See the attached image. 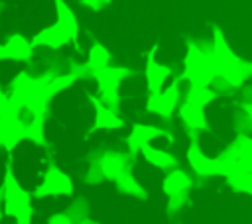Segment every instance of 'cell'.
I'll return each mask as SVG.
<instances>
[{"instance_id":"8992f818","label":"cell","mask_w":252,"mask_h":224,"mask_svg":"<svg viewBox=\"0 0 252 224\" xmlns=\"http://www.w3.org/2000/svg\"><path fill=\"white\" fill-rule=\"evenodd\" d=\"M144 155L150 163H154L156 167H161V169H167V167H173L175 165V159L165 153V151H158V149H152V147H146L144 149Z\"/></svg>"},{"instance_id":"277c9868","label":"cell","mask_w":252,"mask_h":224,"mask_svg":"<svg viewBox=\"0 0 252 224\" xmlns=\"http://www.w3.org/2000/svg\"><path fill=\"white\" fill-rule=\"evenodd\" d=\"M191 187V179L183 171H171L163 181V191L167 195H179L185 193Z\"/></svg>"},{"instance_id":"ba28073f","label":"cell","mask_w":252,"mask_h":224,"mask_svg":"<svg viewBox=\"0 0 252 224\" xmlns=\"http://www.w3.org/2000/svg\"><path fill=\"white\" fill-rule=\"evenodd\" d=\"M215 94L217 92L211 90V88H207V86H195L191 90V94H189V102H193L197 106H205L207 102H211L215 98Z\"/></svg>"},{"instance_id":"7c38bea8","label":"cell","mask_w":252,"mask_h":224,"mask_svg":"<svg viewBox=\"0 0 252 224\" xmlns=\"http://www.w3.org/2000/svg\"><path fill=\"white\" fill-rule=\"evenodd\" d=\"M240 75H242L244 83H246L248 79H252V61H242V65H240Z\"/></svg>"},{"instance_id":"4fadbf2b","label":"cell","mask_w":252,"mask_h":224,"mask_svg":"<svg viewBox=\"0 0 252 224\" xmlns=\"http://www.w3.org/2000/svg\"><path fill=\"white\" fill-rule=\"evenodd\" d=\"M49 224H71V218L67 214H53L49 218Z\"/></svg>"},{"instance_id":"3957f363","label":"cell","mask_w":252,"mask_h":224,"mask_svg":"<svg viewBox=\"0 0 252 224\" xmlns=\"http://www.w3.org/2000/svg\"><path fill=\"white\" fill-rule=\"evenodd\" d=\"M187 159H189V165L193 167L195 173L205 175V177H209V175H217V159H209L207 155H203L201 149H199L195 143L189 147V151H187Z\"/></svg>"},{"instance_id":"7a4b0ae2","label":"cell","mask_w":252,"mask_h":224,"mask_svg":"<svg viewBox=\"0 0 252 224\" xmlns=\"http://www.w3.org/2000/svg\"><path fill=\"white\" fill-rule=\"evenodd\" d=\"M28 195L18 187V183L8 175V179H6V210L10 212V214H20V212H24V210H28L30 208V204H28Z\"/></svg>"},{"instance_id":"5b68a950","label":"cell","mask_w":252,"mask_h":224,"mask_svg":"<svg viewBox=\"0 0 252 224\" xmlns=\"http://www.w3.org/2000/svg\"><path fill=\"white\" fill-rule=\"evenodd\" d=\"M181 116H183L185 124L191 126V128H207V124H205V114H203L201 106H197V104H193V102H187V104L181 108Z\"/></svg>"},{"instance_id":"8fae6325","label":"cell","mask_w":252,"mask_h":224,"mask_svg":"<svg viewBox=\"0 0 252 224\" xmlns=\"http://www.w3.org/2000/svg\"><path fill=\"white\" fill-rule=\"evenodd\" d=\"M185 202V193H179V195H171V200H169V212H175L177 208H181V204Z\"/></svg>"},{"instance_id":"6da1fadb","label":"cell","mask_w":252,"mask_h":224,"mask_svg":"<svg viewBox=\"0 0 252 224\" xmlns=\"http://www.w3.org/2000/svg\"><path fill=\"white\" fill-rule=\"evenodd\" d=\"M73 191V185L67 175L59 173L57 169H51L45 177V181L37 187L35 195L37 196H47V195H69Z\"/></svg>"},{"instance_id":"9c48e42d","label":"cell","mask_w":252,"mask_h":224,"mask_svg":"<svg viewBox=\"0 0 252 224\" xmlns=\"http://www.w3.org/2000/svg\"><path fill=\"white\" fill-rule=\"evenodd\" d=\"M236 132H238V136L250 138V132H252V118H250L244 110L238 112V116H236Z\"/></svg>"},{"instance_id":"5bb4252c","label":"cell","mask_w":252,"mask_h":224,"mask_svg":"<svg viewBox=\"0 0 252 224\" xmlns=\"http://www.w3.org/2000/svg\"><path fill=\"white\" fill-rule=\"evenodd\" d=\"M79 224H93V222H87V220H83V222H79Z\"/></svg>"},{"instance_id":"52a82bcc","label":"cell","mask_w":252,"mask_h":224,"mask_svg":"<svg viewBox=\"0 0 252 224\" xmlns=\"http://www.w3.org/2000/svg\"><path fill=\"white\" fill-rule=\"evenodd\" d=\"M55 2H57L59 20H61V26H63L65 35H75V33H77V22H75V16L71 14V10H69L61 0H55Z\"/></svg>"},{"instance_id":"30bf717a","label":"cell","mask_w":252,"mask_h":224,"mask_svg":"<svg viewBox=\"0 0 252 224\" xmlns=\"http://www.w3.org/2000/svg\"><path fill=\"white\" fill-rule=\"evenodd\" d=\"M120 189L122 191H126V193H132V195H138V196H144V191L130 179V177H126V175H122L120 177Z\"/></svg>"}]
</instances>
